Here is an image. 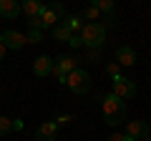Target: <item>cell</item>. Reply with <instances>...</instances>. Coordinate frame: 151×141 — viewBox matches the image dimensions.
<instances>
[{"label":"cell","instance_id":"cell-1","mask_svg":"<svg viewBox=\"0 0 151 141\" xmlns=\"http://www.w3.org/2000/svg\"><path fill=\"white\" fill-rule=\"evenodd\" d=\"M101 109H103V121H106L108 126H119L126 121V101H121L119 96H113V93H108V96H103L101 101Z\"/></svg>","mask_w":151,"mask_h":141},{"label":"cell","instance_id":"cell-2","mask_svg":"<svg viewBox=\"0 0 151 141\" xmlns=\"http://www.w3.org/2000/svg\"><path fill=\"white\" fill-rule=\"evenodd\" d=\"M81 40H83V45H86L88 50L101 48V45L106 43V28H103L101 23H86L83 30H81Z\"/></svg>","mask_w":151,"mask_h":141},{"label":"cell","instance_id":"cell-3","mask_svg":"<svg viewBox=\"0 0 151 141\" xmlns=\"http://www.w3.org/2000/svg\"><path fill=\"white\" fill-rule=\"evenodd\" d=\"M65 86L76 93V96H83V93L91 91V76H88V70L83 68H76L73 73H68V83Z\"/></svg>","mask_w":151,"mask_h":141},{"label":"cell","instance_id":"cell-4","mask_svg":"<svg viewBox=\"0 0 151 141\" xmlns=\"http://www.w3.org/2000/svg\"><path fill=\"white\" fill-rule=\"evenodd\" d=\"M113 96H119L121 101H131V98H136V83L131 81V78H124V76H119V78H113Z\"/></svg>","mask_w":151,"mask_h":141},{"label":"cell","instance_id":"cell-5","mask_svg":"<svg viewBox=\"0 0 151 141\" xmlns=\"http://www.w3.org/2000/svg\"><path fill=\"white\" fill-rule=\"evenodd\" d=\"M0 43L5 45V48H10V50H20V48L28 45V38L23 33H18V30H5L0 35Z\"/></svg>","mask_w":151,"mask_h":141},{"label":"cell","instance_id":"cell-6","mask_svg":"<svg viewBox=\"0 0 151 141\" xmlns=\"http://www.w3.org/2000/svg\"><path fill=\"white\" fill-rule=\"evenodd\" d=\"M126 136H129V141H141L149 136V124L146 121H126Z\"/></svg>","mask_w":151,"mask_h":141},{"label":"cell","instance_id":"cell-7","mask_svg":"<svg viewBox=\"0 0 151 141\" xmlns=\"http://www.w3.org/2000/svg\"><path fill=\"white\" fill-rule=\"evenodd\" d=\"M33 73H35L38 78H45L53 73V58L50 55H38L35 60H33Z\"/></svg>","mask_w":151,"mask_h":141},{"label":"cell","instance_id":"cell-8","mask_svg":"<svg viewBox=\"0 0 151 141\" xmlns=\"http://www.w3.org/2000/svg\"><path fill=\"white\" fill-rule=\"evenodd\" d=\"M58 129H60V126L55 124V121H45V124H40L38 131H35V141H55Z\"/></svg>","mask_w":151,"mask_h":141},{"label":"cell","instance_id":"cell-9","mask_svg":"<svg viewBox=\"0 0 151 141\" xmlns=\"http://www.w3.org/2000/svg\"><path fill=\"white\" fill-rule=\"evenodd\" d=\"M53 65L55 68L60 70V73H65V76H68V73H73L76 68H78V58H76V55H58V58L53 60Z\"/></svg>","mask_w":151,"mask_h":141},{"label":"cell","instance_id":"cell-10","mask_svg":"<svg viewBox=\"0 0 151 141\" xmlns=\"http://www.w3.org/2000/svg\"><path fill=\"white\" fill-rule=\"evenodd\" d=\"M116 63L119 65H136V50L131 48V45L116 48Z\"/></svg>","mask_w":151,"mask_h":141},{"label":"cell","instance_id":"cell-11","mask_svg":"<svg viewBox=\"0 0 151 141\" xmlns=\"http://www.w3.org/2000/svg\"><path fill=\"white\" fill-rule=\"evenodd\" d=\"M20 5H18L15 0H0V15L5 18V20H15L20 15Z\"/></svg>","mask_w":151,"mask_h":141},{"label":"cell","instance_id":"cell-12","mask_svg":"<svg viewBox=\"0 0 151 141\" xmlns=\"http://www.w3.org/2000/svg\"><path fill=\"white\" fill-rule=\"evenodd\" d=\"M20 10L25 13L28 18H40L43 10H45V5H43V3H38V0H25V3L20 5Z\"/></svg>","mask_w":151,"mask_h":141},{"label":"cell","instance_id":"cell-13","mask_svg":"<svg viewBox=\"0 0 151 141\" xmlns=\"http://www.w3.org/2000/svg\"><path fill=\"white\" fill-rule=\"evenodd\" d=\"M63 25L68 28L73 35H81V30H83V25H86V23H83L81 15H68V18H63Z\"/></svg>","mask_w":151,"mask_h":141},{"label":"cell","instance_id":"cell-14","mask_svg":"<svg viewBox=\"0 0 151 141\" xmlns=\"http://www.w3.org/2000/svg\"><path fill=\"white\" fill-rule=\"evenodd\" d=\"M70 35H73V33H70L68 28L63 25V23H58V25L53 28V38H55V40H60V43H68V40H70Z\"/></svg>","mask_w":151,"mask_h":141},{"label":"cell","instance_id":"cell-15","mask_svg":"<svg viewBox=\"0 0 151 141\" xmlns=\"http://www.w3.org/2000/svg\"><path fill=\"white\" fill-rule=\"evenodd\" d=\"M40 20H43V25H45V28H50V30L58 25V15H55V13L50 10L48 5H45V10H43V15H40Z\"/></svg>","mask_w":151,"mask_h":141},{"label":"cell","instance_id":"cell-16","mask_svg":"<svg viewBox=\"0 0 151 141\" xmlns=\"http://www.w3.org/2000/svg\"><path fill=\"white\" fill-rule=\"evenodd\" d=\"M81 18L88 20V23H101V13H98V8H93V5H88L86 10L81 13Z\"/></svg>","mask_w":151,"mask_h":141},{"label":"cell","instance_id":"cell-17","mask_svg":"<svg viewBox=\"0 0 151 141\" xmlns=\"http://www.w3.org/2000/svg\"><path fill=\"white\" fill-rule=\"evenodd\" d=\"M91 5L98 8V13H106V15H111V13H113V3H111V0H93Z\"/></svg>","mask_w":151,"mask_h":141},{"label":"cell","instance_id":"cell-18","mask_svg":"<svg viewBox=\"0 0 151 141\" xmlns=\"http://www.w3.org/2000/svg\"><path fill=\"white\" fill-rule=\"evenodd\" d=\"M13 131V121L8 119V116H0V136H5Z\"/></svg>","mask_w":151,"mask_h":141},{"label":"cell","instance_id":"cell-19","mask_svg":"<svg viewBox=\"0 0 151 141\" xmlns=\"http://www.w3.org/2000/svg\"><path fill=\"white\" fill-rule=\"evenodd\" d=\"M106 73L111 76V81H113V78H119V76H121V65L113 60V63H108V65H106Z\"/></svg>","mask_w":151,"mask_h":141},{"label":"cell","instance_id":"cell-20","mask_svg":"<svg viewBox=\"0 0 151 141\" xmlns=\"http://www.w3.org/2000/svg\"><path fill=\"white\" fill-rule=\"evenodd\" d=\"M48 8H50V10H53V13H55V15H58V20H60V18H63V15H65V8H63V5H60V3H50V5H48Z\"/></svg>","mask_w":151,"mask_h":141},{"label":"cell","instance_id":"cell-21","mask_svg":"<svg viewBox=\"0 0 151 141\" xmlns=\"http://www.w3.org/2000/svg\"><path fill=\"white\" fill-rule=\"evenodd\" d=\"M25 38H28V43H40V38H43V35H40V30H30Z\"/></svg>","mask_w":151,"mask_h":141},{"label":"cell","instance_id":"cell-22","mask_svg":"<svg viewBox=\"0 0 151 141\" xmlns=\"http://www.w3.org/2000/svg\"><path fill=\"white\" fill-rule=\"evenodd\" d=\"M101 20H103L101 25L106 28V30H108V28H116V18H113V15H106V18H101Z\"/></svg>","mask_w":151,"mask_h":141},{"label":"cell","instance_id":"cell-23","mask_svg":"<svg viewBox=\"0 0 151 141\" xmlns=\"http://www.w3.org/2000/svg\"><path fill=\"white\" fill-rule=\"evenodd\" d=\"M98 58H101V48H93L86 53V60H98Z\"/></svg>","mask_w":151,"mask_h":141},{"label":"cell","instance_id":"cell-24","mask_svg":"<svg viewBox=\"0 0 151 141\" xmlns=\"http://www.w3.org/2000/svg\"><path fill=\"white\" fill-rule=\"evenodd\" d=\"M68 45H70V48H81V45H83V40H81V35H70V40H68Z\"/></svg>","mask_w":151,"mask_h":141},{"label":"cell","instance_id":"cell-25","mask_svg":"<svg viewBox=\"0 0 151 141\" xmlns=\"http://www.w3.org/2000/svg\"><path fill=\"white\" fill-rule=\"evenodd\" d=\"M108 141H129V136H126V134H119V131H116V134L108 136Z\"/></svg>","mask_w":151,"mask_h":141},{"label":"cell","instance_id":"cell-26","mask_svg":"<svg viewBox=\"0 0 151 141\" xmlns=\"http://www.w3.org/2000/svg\"><path fill=\"white\" fill-rule=\"evenodd\" d=\"M68 121H73V116H68V114H65V116H58V119H55V124H58V126H63V124H68Z\"/></svg>","mask_w":151,"mask_h":141},{"label":"cell","instance_id":"cell-27","mask_svg":"<svg viewBox=\"0 0 151 141\" xmlns=\"http://www.w3.org/2000/svg\"><path fill=\"white\" fill-rule=\"evenodd\" d=\"M13 129H15V131H23V121L15 119V121H13Z\"/></svg>","mask_w":151,"mask_h":141},{"label":"cell","instance_id":"cell-28","mask_svg":"<svg viewBox=\"0 0 151 141\" xmlns=\"http://www.w3.org/2000/svg\"><path fill=\"white\" fill-rule=\"evenodd\" d=\"M5 53H8V48L3 43H0V60H5Z\"/></svg>","mask_w":151,"mask_h":141},{"label":"cell","instance_id":"cell-29","mask_svg":"<svg viewBox=\"0 0 151 141\" xmlns=\"http://www.w3.org/2000/svg\"><path fill=\"white\" fill-rule=\"evenodd\" d=\"M141 141H151V139H141Z\"/></svg>","mask_w":151,"mask_h":141}]
</instances>
